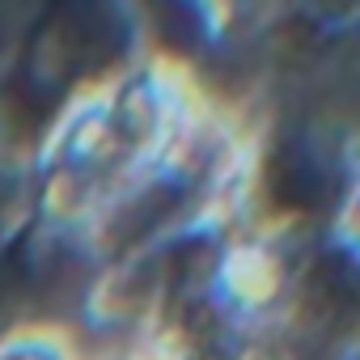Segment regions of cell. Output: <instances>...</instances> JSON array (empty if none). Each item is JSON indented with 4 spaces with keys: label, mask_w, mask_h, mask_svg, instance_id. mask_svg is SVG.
Here are the masks:
<instances>
[{
    "label": "cell",
    "mask_w": 360,
    "mask_h": 360,
    "mask_svg": "<svg viewBox=\"0 0 360 360\" xmlns=\"http://www.w3.org/2000/svg\"><path fill=\"white\" fill-rule=\"evenodd\" d=\"M271 195L284 208H322L330 200V174L305 144H284L267 165Z\"/></svg>",
    "instance_id": "6da1fadb"
}]
</instances>
